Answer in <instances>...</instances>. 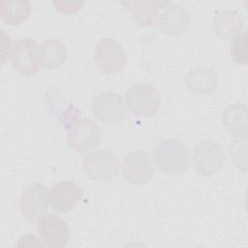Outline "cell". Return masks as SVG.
<instances>
[{
  "mask_svg": "<svg viewBox=\"0 0 248 248\" xmlns=\"http://www.w3.org/2000/svg\"><path fill=\"white\" fill-rule=\"evenodd\" d=\"M152 155L157 168L163 173L172 176L183 173L191 162L187 146L175 138L160 140L153 147Z\"/></svg>",
  "mask_w": 248,
  "mask_h": 248,
  "instance_id": "6da1fadb",
  "label": "cell"
},
{
  "mask_svg": "<svg viewBox=\"0 0 248 248\" xmlns=\"http://www.w3.org/2000/svg\"><path fill=\"white\" fill-rule=\"evenodd\" d=\"M125 104L135 116L148 118L158 111L161 104V95L152 83L138 82L130 86L126 91Z\"/></svg>",
  "mask_w": 248,
  "mask_h": 248,
  "instance_id": "7a4b0ae2",
  "label": "cell"
},
{
  "mask_svg": "<svg viewBox=\"0 0 248 248\" xmlns=\"http://www.w3.org/2000/svg\"><path fill=\"white\" fill-rule=\"evenodd\" d=\"M82 169L91 179L109 182L116 178L120 171V162L116 154L109 149H95L82 157Z\"/></svg>",
  "mask_w": 248,
  "mask_h": 248,
  "instance_id": "3957f363",
  "label": "cell"
},
{
  "mask_svg": "<svg viewBox=\"0 0 248 248\" xmlns=\"http://www.w3.org/2000/svg\"><path fill=\"white\" fill-rule=\"evenodd\" d=\"M191 161L198 174L210 177L224 167L226 156L218 142L205 140L195 145L191 154Z\"/></svg>",
  "mask_w": 248,
  "mask_h": 248,
  "instance_id": "277c9868",
  "label": "cell"
},
{
  "mask_svg": "<svg viewBox=\"0 0 248 248\" xmlns=\"http://www.w3.org/2000/svg\"><path fill=\"white\" fill-rule=\"evenodd\" d=\"M94 61L101 72L115 74L126 66L127 54L117 41L112 38L104 37L95 44Z\"/></svg>",
  "mask_w": 248,
  "mask_h": 248,
  "instance_id": "5b68a950",
  "label": "cell"
},
{
  "mask_svg": "<svg viewBox=\"0 0 248 248\" xmlns=\"http://www.w3.org/2000/svg\"><path fill=\"white\" fill-rule=\"evenodd\" d=\"M12 66L23 76L37 74L43 67L40 45L31 38L16 41L12 51Z\"/></svg>",
  "mask_w": 248,
  "mask_h": 248,
  "instance_id": "8992f818",
  "label": "cell"
},
{
  "mask_svg": "<svg viewBox=\"0 0 248 248\" xmlns=\"http://www.w3.org/2000/svg\"><path fill=\"white\" fill-rule=\"evenodd\" d=\"M91 109L93 115L107 125H117L126 115V104L122 97L111 90L97 94L91 102Z\"/></svg>",
  "mask_w": 248,
  "mask_h": 248,
  "instance_id": "52a82bcc",
  "label": "cell"
},
{
  "mask_svg": "<svg viewBox=\"0 0 248 248\" xmlns=\"http://www.w3.org/2000/svg\"><path fill=\"white\" fill-rule=\"evenodd\" d=\"M102 138L96 122L87 117H78L67 130L68 145L77 152H85L96 147Z\"/></svg>",
  "mask_w": 248,
  "mask_h": 248,
  "instance_id": "ba28073f",
  "label": "cell"
},
{
  "mask_svg": "<svg viewBox=\"0 0 248 248\" xmlns=\"http://www.w3.org/2000/svg\"><path fill=\"white\" fill-rule=\"evenodd\" d=\"M120 170L125 180L134 185L148 182L155 171L150 155L142 149L128 153L122 162Z\"/></svg>",
  "mask_w": 248,
  "mask_h": 248,
  "instance_id": "9c48e42d",
  "label": "cell"
},
{
  "mask_svg": "<svg viewBox=\"0 0 248 248\" xmlns=\"http://www.w3.org/2000/svg\"><path fill=\"white\" fill-rule=\"evenodd\" d=\"M49 205V190L39 182L28 185L20 197L21 214L29 222L38 221Z\"/></svg>",
  "mask_w": 248,
  "mask_h": 248,
  "instance_id": "30bf717a",
  "label": "cell"
},
{
  "mask_svg": "<svg viewBox=\"0 0 248 248\" xmlns=\"http://www.w3.org/2000/svg\"><path fill=\"white\" fill-rule=\"evenodd\" d=\"M37 231L44 244L51 248L65 247L70 238L68 224L53 213H46L38 220Z\"/></svg>",
  "mask_w": 248,
  "mask_h": 248,
  "instance_id": "8fae6325",
  "label": "cell"
},
{
  "mask_svg": "<svg viewBox=\"0 0 248 248\" xmlns=\"http://www.w3.org/2000/svg\"><path fill=\"white\" fill-rule=\"evenodd\" d=\"M82 198V190L78 184L70 180H62L49 190V202L58 213L71 212Z\"/></svg>",
  "mask_w": 248,
  "mask_h": 248,
  "instance_id": "7c38bea8",
  "label": "cell"
},
{
  "mask_svg": "<svg viewBox=\"0 0 248 248\" xmlns=\"http://www.w3.org/2000/svg\"><path fill=\"white\" fill-rule=\"evenodd\" d=\"M156 22L162 33L168 36H177L189 27L190 14L183 6L169 4L159 14Z\"/></svg>",
  "mask_w": 248,
  "mask_h": 248,
  "instance_id": "4fadbf2b",
  "label": "cell"
},
{
  "mask_svg": "<svg viewBox=\"0 0 248 248\" xmlns=\"http://www.w3.org/2000/svg\"><path fill=\"white\" fill-rule=\"evenodd\" d=\"M215 35L222 41L233 39L241 33L244 27L242 16L235 10L226 9L216 11L213 16Z\"/></svg>",
  "mask_w": 248,
  "mask_h": 248,
  "instance_id": "5bb4252c",
  "label": "cell"
},
{
  "mask_svg": "<svg viewBox=\"0 0 248 248\" xmlns=\"http://www.w3.org/2000/svg\"><path fill=\"white\" fill-rule=\"evenodd\" d=\"M185 83L188 89L196 95H210L217 88L218 78L212 68L196 67L188 72Z\"/></svg>",
  "mask_w": 248,
  "mask_h": 248,
  "instance_id": "9a60e30c",
  "label": "cell"
},
{
  "mask_svg": "<svg viewBox=\"0 0 248 248\" xmlns=\"http://www.w3.org/2000/svg\"><path fill=\"white\" fill-rule=\"evenodd\" d=\"M222 123L231 135L240 138H247V105L243 103H234L228 106L222 112Z\"/></svg>",
  "mask_w": 248,
  "mask_h": 248,
  "instance_id": "2e32d148",
  "label": "cell"
},
{
  "mask_svg": "<svg viewBox=\"0 0 248 248\" xmlns=\"http://www.w3.org/2000/svg\"><path fill=\"white\" fill-rule=\"evenodd\" d=\"M42 65L47 70L60 68L66 61L67 49L59 39H45L40 44Z\"/></svg>",
  "mask_w": 248,
  "mask_h": 248,
  "instance_id": "e0dca14e",
  "label": "cell"
},
{
  "mask_svg": "<svg viewBox=\"0 0 248 248\" xmlns=\"http://www.w3.org/2000/svg\"><path fill=\"white\" fill-rule=\"evenodd\" d=\"M131 5L132 16L135 23L140 27H148L152 25L159 16L161 8L168 5L169 2L162 1H134Z\"/></svg>",
  "mask_w": 248,
  "mask_h": 248,
  "instance_id": "ac0fdd59",
  "label": "cell"
},
{
  "mask_svg": "<svg viewBox=\"0 0 248 248\" xmlns=\"http://www.w3.org/2000/svg\"><path fill=\"white\" fill-rule=\"evenodd\" d=\"M31 14V4L27 0L1 1L0 15L2 20L9 25H20Z\"/></svg>",
  "mask_w": 248,
  "mask_h": 248,
  "instance_id": "d6986e66",
  "label": "cell"
},
{
  "mask_svg": "<svg viewBox=\"0 0 248 248\" xmlns=\"http://www.w3.org/2000/svg\"><path fill=\"white\" fill-rule=\"evenodd\" d=\"M229 154L232 163L243 172L247 171V140L246 138L233 140L229 147Z\"/></svg>",
  "mask_w": 248,
  "mask_h": 248,
  "instance_id": "ffe728a7",
  "label": "cell"
},
{
  "mask_svg": "<svg viewBox=\"0 0 248 248\" xmlns=\"http://www.w3.org/2000/svg\"><path fill=\"white\" fill-rule=\"evenodd\" d=\"M247 39L248 34L246 31H243L234 37L231 43V57L237 65L240 66H245L247 64Z\"/></svg>",
  "mask_w": 248,
  "mask_h": 248,
  "instance_id": "44dd1931",
  "label": "cell"
},
{
  "mask_svg": "<svg viewBox=\"0 0 248 248\" xmlns=\"http://www.w3.org/2000/svg\"><path fill=\"white\" fill-rule=\"evenodd\" d=\"M52 6L60 14L70 16L77 14L83 6V1H52Z\"/></svg>",
  "mask_w": 248,
  "mask_h": 248,
  "instance_id": "7402d4cb",
  "label": "cell"
},
{
  "mask_svg": "<svg viewBox=\"0 0 248 248\" xmlns=\"http://www.w3.org/2000/svg\"><path fill=\"white\" fill-rule=\"evenodd\" d=\"M13 46H12V38L5 33L4 30H1V63L5 64L12 55Z\"/></svg>",
  "mask_w": 248,
  "mask_h": 248,
  "instance_id": "603a6c76",
  "label": "cell"
}]
</instances>
